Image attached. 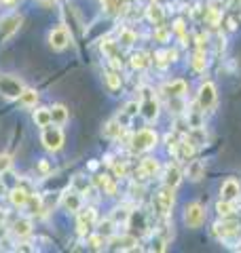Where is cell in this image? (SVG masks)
<instances>
[{
  "mask_svg": "<svg viewBox=\"0 0 241 253\" xmlns=\"http://www.w3.org/2000/svg\"><path fill=\"white\" fill-rule=\"evenodd\" d=\"M43 144L47 150H53V152H58V150L63 146V133L60 126H51V125H47L43 126Z\"/></svg>",
  "mask_w": 241,
  "mask_h": 253,
  "instance_id": "cell-2",
  "label": "cell"
},
{
  "mask_svg": "<svg viewBox=\"0 0 241 253\" xmlns=\"http://www.w3.org/2000/svg\"><path fill=\"white\" fill-rule=\"evenodd\" d=\"M203 221H205V209L201 207L199 203H192L184 209V224L188 228H192V230H195V228H201Z\"/></svg>",
  "mask_w": 241,
  "mask_h": 253,
  "instance_id": "cell-3",
  "label": "cell"
},
{
  "mask_svg": "<svg viewBox=\"0 0 241 253\" xmlns=\"http://www.w3.org/2000/svg\"><path fill=\"white\" fill-rule=\"evenodd\" d=\"M186 175L192 181H199L201 177L205 175V165H203V161H190L188 167H186Z\"/></svg>",
  "mask_w": 241,
  "mask_h": 253,
  "instance_id": "cell-16",
  "label": "cell"
},
{
  "mask_svg": "<svg viewBox=\"0 0 241 253\" xmlns=\"http://www.w3.org/2000/svg\"><path fill=\"white\" fill-rule=\"evenodd\" d=\"M172 207H174V188L165 186V188L157 194V211L161 213V215H167Z\"/></svg>",
  "mask_w": 241,
  "mask_h": 253,
  "instance_id": "cell-7",
  "label": "cell"
},
{
  "mask_svg": "<svg viewBox=\"0 0 241 253\" xmlns=\"http://www.w3.org/2000/svg\"><path fill=\"white\" fill-rule=\"evenodd\" d=\"M112 243H115V249H123V251H131L138 245V241L133 236H120V239H115Z\"/></svg>",
  "mask_w": 241,
  "mask_h": 253,
  "instance_id": "cell-22",
  "label": "cell"
},
{
  "mask_svg": "<svg viewBox=\"0 0 241 253\" xmlns=\"http://www.w3.org/2000/svg\"><path fill=\"white\" fill-rule=\"evenodd\" d=\"M119 41L123 42L125 46H129V44H133V41H135V34L131 30H120V36H119Z\"/></svg>",
  "mask_w": 241,
  "mask_h": 253,
  "instance_id": "cell-32",
  "label": "cell"
},
{
  "mask_svg": "<svg viewBox=\"0 0 241 253\" xmlns=\"http://www.w3.org/2000/svg\"><path fill=\"white\" fill-rule=\"evenodd\" d=\"M146 15H148V19H150L152 23H155V26H161V23H163V17H165L163 6H161V4H155V2H152V4L148 6Z\"/></svg>",
  "mask_w": 241,
  "mask_h": 253,
  "instance_id": "cell-20",
  "label": "cell"
},
{
  "mask_svg": "<svg viewBox=\"0 0 241 253\" xmlns=\"http://www.w3.org/2000/svg\"><path fill=\"white\" fill-rule=\"evenodd\" d=\"M197 41H199V51H205V46H207V38H205L203 34H199Z\"/></svg>",
  "mask_w": 241,
  "mask_h": 253,
  "instance_id": "cell-42",
  "label": "cell"
},
{
  "mask_svg": "<svg viewBox=\"0 0 241 253\" xmlns=\"http://www.w3.org/2000/svg\"><path fill=\"white\" fill-rule=\"evenodd\" d=\"M19 101L26 108H32V106H36V101H38V93L36 91H32V89H23L21 95H19Z\"/></svg>",
  "mask_w": 241,
  "mask_h": 253,
  "instance_id": "cell-23",
  "label": "cell"
},
{
  "mask_svg": "<svg viewBox=\"0 0 241 253\" xmlns=\"http://www.w3.org/2000/svg\"><path fill=\"white\" fill-rule=\"evenodd\" d=\"M4 192V184H2V179H0V194Z\"/></svg>",
  "mask_w": 241,
  "mask_h": 253,
  "instance_id": "cell-43",
  "label": "cell"
},
{
  "mask_svg": "<svg viewBox=\"0 0 241 253\" xmlns=\"http://www.w3.org/2000/svg\"><path fill=\"white\" fill-rule=\"evenodd\" d=\"M0 2H15V0H0Z\"/></svg>",
  "mask_w": 241,
  "mask_h": 253,
  "instance_id": "cell-44",
  "label": "cell"
},
{
  "mask_svg": "<svg viewBox=\"0 0 241 253\" xmlns=\"http://www.w3.org/2000/svg\"><path fill=\"white\" fill-rule=\"evenodd\" d=\"M197 104L201 110H210L216 104V86L212 83H203L197 95Z\"/></svg>",
  "mask_w": 241,
  "mask_h": 253,
  "instance_id": "cell-5",
  "label": "cell"
},
{
  "mask_svg": "<svg viewBox=\"0 0 241 253\" xmlns=\"http://www.w3.org/2000/svg\"><path fill=\"white\" fill-rule=\"evenodd\" d=\"M129 219V211L127 209H117V213H115V221L119 224V221H127Z\"/></svg>",
  "mask_w": 241,
  "mask_h": 253,
  "instance_id": "cell-36",
  "label": "cell"
},
{
  "mask_svg": "<svg viewBox=\"0 0 241 253\" xmlns=\"http://www.w3.org/2000/svg\"><path fill=\"white\" fill-rule=\"evenodd\" d=\"M95 219H98V215H95V209H91V207L89 209H80L78 211V234L85 236L93 228Z\"/></svg>",
  "mask_w": 241,
  "mask_h": 253,
  "instance_id": "cell-8",
  "label": "cell"
},
{
  "mask_svg": "<svg viewBox=\"0 0 241 253\" xmlns=\"http://www.w3.org/2000/svg\"><path fill=\"white\" fill-rule=\"evenodd\" d=\"M155 38L159 42H167L170 41V30H165L163 26H157L155 28Z\"/></svg>",
  "mask_w": 241,
  "mask_h": 253,
  "instance_id": "cell-33",
  "label": "cell"
},
{
  "mask_svg": "<svg viewBox=\"0 0 241 253\" xmlns=\"http://www.w3.org/2000/svg\"><path fill=\"white\" fill-rule=\"evenodd\" d=\"M38 171H40V173H49V171H51L49 163H47V161H40V163H38Z\"/></svg>",
  "mask_w": 241,
  "mask_h": 253,
  "instance_id": "cell-41",
  "label": "cell"
},
{
  "mask_svg": "<svg viewBox=\"0 0 241 253\" xmlns=\"http://www.w3.org/2000/svg\"><path fill=\"white\" fill-rule=\"evenodd\" d=\"M216 211L220 213L222 217H231L233 213H235V205H233V201H218V205H216Z\"/></svg>",
  "mask_w": 241,
  "mask_h": 253,
  "instance_id": "cell-25",
  "label": "cell"
},
{
  "mask_svg": "<svg viewBox=\"0 0 241 253\" xmlns=\"http://www.w3.org/2000/svg\"><path fill=\"white\" fill-rule=\"evenodd\" d=\"M180 179H182V173H180V169H178V165H167L165 167V173H163V181H165V186H170V188H178V184H180Z\"/></svg>",
  "mask_w": 241,
  "mask_h": 253,
  "instance_id": "cell-12",
  "label": "cell"
},
{
  "mask_svg": "<svg viewBox=\"0 0 241 253\" xmlns=\"http://www.w3.org/2000/svg\"><path fill=\"white\" fill-rule=\"evenodd\" d=\"M120 133H123V126H120L117 121H112L104 126V135L106 137H120Z\"/></svg>",
  "mask_w": 241,
  "mask_h": 253,
  "instance_id": "cell-28",
  "label": "cell"
},
{
  "mask_svg": "<svg viewBox=\"0 0 241 253\" xmlns=\"http://www.w3.org/2000/svg\"><path fill=\"white\" fill-rule=\"evenodd\" d=\"M165 93L170 95V97H182V95L186 93V83L180 81V78H176V81L165 84Z\"/></svg>",
  "mask_w": 241,
  "mask_h": 253,
  "instance_id": "cell-17",
  "label": "cell"
},
{
  "mask_svg": "<svg viewBox=\"0 0 241 253\" xmlns=\"http://www.w3.org/2000/svg\"><path fill=\"white\" fill-rule=\"evenodd\" d=\"M23 91V84L17 81V78H11V76H2L0 78V93L9 99H19V95Z\"/></svg>",
  "mask_w": 241,
  "mask_h": 253,
  "instance_id": "cell-4",
  "label": "cell"
},
{
  "mask_svg": "<svg viewBox=\"0 0 241 253\" xmlns=\"http://www.w3.org/2000/svg\"><path fill=\"white\" fill-rule=\"evenodd\" d=\"M26 207L30 209L28 213H38V211H43V201H40L36 194H30V199H28V203H26Z\"/></svg>",
  "mask_w": 241,
  "mask_h": 253,
  "instance_id": "cell-31",
  "label": "cell"
},
{
  "mask_svg": "<svg viewBox=\"0 0 241 253\" xmlns=\"http://www.w3.org/2000/svg\"><path fill=\"white\" fill-rule=\"evenodd\" d=\"M239 194H241V186H239V181L233 179V177H229L220 188V199L222 201H233L235 203L239 199Z\"/></svg>",
  "mask_w": 241,
  "mask_h": 253,
  "instance_id": "cell-10",
  "label": "cell"
},
{
  "mask_svg": "<svg viewBox=\"0 0 241 253\" xmlns=\"http://www.w3.org/2000/svg\"><path fill=\"white\" fill-rule=\"evenodd\" d=\"M11 232H13L15 236H19V239H23V236H28V234L32 232V221H30L28 217H21V219H17V221H15V224H13Z\"/></svg>",
  "mask_w": 241,
  "mask_h": 253,
  "instance_id": "cell-18",
  "label": "cell"
},
{
  "mask_svg": "<svg viewBox=\"0 0 241 253\" xmlns=\"http://www.w3.org/2000/svg\"><path fill=\"white\" fill-rule=\"evenodd\" d=\"M140 112H142V116L146 118L148 123L155 121L157 114H159V104L150 97V95H146V97H144V101H142V106H140Z\"/></svg>",
  "mask_w": 241,
  "mask_h": 253,
  "instance_id": "cell-13",
  "label": "cell"
},
{
  "mask_svg": "<svg viewBox=\"0 0 241 253\" xmlns=\"http://www.w3.org/2000/svg\"><path fill=\"white\" fill-rule=\"evenodd\" d=\"M237 224L235 221H227V219H222V224H216L214 226V232L218 239H231V236H235L239 230H237Z\"/></svg>",
  "mask_w": 241,
  "mask_h": 253,
  "instance_id": "cell-14",
  "label": "cell"
},
{
  "mask_svg": "<svg viewBox=\"0 0 241 253\" xmlns=\"http://www.w3.org/2000/svg\"><path fill=\"white\" fill-rule=\"evenodd\" d=\"M192 68L197 70V72H203L207 68V59H205V51H197L192 55Z\"/></svg>",
  "mask_w": 241,
  "mask_h": 253,
  "instance_id": "cell-27",
  "label": "cell"
},
{
  "mask_svg": "<svg viewBox=\"0 0 241 253\" xmlns=\"http://www.w3.org/2000/svg\"><path fill=\"white\" fill-rule=\"evenodd\" d=\"M68 121V110L63 106H53L51 108V123L55 125H63Z\"/></svg>",
  "mask_w": 241,
  "mask_h": 253,
  "instance_id": "cell-21",
  "label": "cell"
},
{
  "mask_svg": "<svg viewBox=\"0 0 241 253\" xmlns=\"http://www.w3.org/2000/svg\"><path fill=\"white\" fill-rule=\"evenodd\" d=\"M70 42V32L66 28H55L51 30V34H49V44H51V49L55 51H63L68 46Z\"/></svg>",
  "mask_w": 241,
  "mask_h": 253,
  "instance_id": "cell-6",
  "label": "cell"
},
{
  "mask_svg": "<svg viewBox=\"0 0 241 253\" xmlns=\"http://www.w3.org/2000/svg\"><path fill=\"white\" fill-rule=\"evenodd\" d=\"M146 63H148V59H146V55H144V53H135L133 57H131V66H133L135 70H138V68H144Z\"/></svg>",
  "mask_w": 241,
  "mask_h": 253,
  "instance_id": "cell-34",
  "label": "cell"
},
{
  "mask_svg": "<svg viewBox=\"0 0 241 253\" xmlns=\"http://www.w3.org/2000/svg\"><path fill=\"white\" fill-rule=\"evenodd\" d=\"M110 181V177L108 175H95V186H100V188H104Z\"/></svg>",
  "mask_w": 241,
  "mask_h": 253,
  "instance_id": "cell-39",
  "label": "cell"
},
{
  "mask_svg": "<svg viewBox=\"0 0 241 253\" xmlns=\"http://www.w3.org/2000/svg\"><path fill=\"white\" fill-rule=\"evenodd\" d=\"M9 167H11V156L9 154H0V175L9 171Z\"/></svg>",
  "mask_w": 241,
  "mask_h": 253,
  "instance_id": "cell-35",
  "label": "cell"
},
{
  "mask_svg": "<svg viewBox=\"0 0 241 253\" xmlns=\"http://www.w3.org/2000/svg\"><path fill=\"white\" fill-rule=\"evenodd\" d=\"M61 205H63V207H66L68 211L78 213V211H80V205H83V196H80V192H78L76 188L66 190V192L61 194Z\"/></svg>",
  "mask_w": 241,
  "mask_h": 253,
  "instance_id": "cell-9",
  "label": "cell"
},
{
  "mask_svg": "<svg viewBox=\"0 0 241 253\" xmlns=\"http://www.w3.org/2000/svg\"><path fill=\"white\" fill-rule=\"evenodd\" d=\"M87 243H89V247L91 249H104V247H106V243H108V239H106V236H104V234H93V236H89V241H87Z\"/></svg>",
  "mask_w": 241,
  "mask_h": 253,
  "instance_id": "cell-29",
  "label": "cell"
},
{
  "mask_svg": "<svg viewBox=\"0 0 241 253\" xmlns=\"http://www.w3.org/2000/svg\"><path fill=\"white\" fill-rule=\"evenodd\" d=\"M112 167H115V173H117L119 177H125V175H127V167H125V165L115 163V165H112Z\"/></svg>",
  "mask_w": 241,
  "mask_h": 253,
  "instance_id": "cell-37",
  "label": "cell"
},
{
  "mask_svg": "<svg viewBox=\"0 0 241 253\" xmlns=\"http://www.w3.org/2000/svg\"><path fill=\"white\" fill-rule=\"evenodd\" d=\"M174 30H176V32H178V34H180V38H182V41H184V23H182L180 19H178V21H176V23H174Z\"/></svg>",
  "mask_w": 241,
  "mask_h": 253,
  "instance_id": "cell-40",
  "label": "cell"
},
{
  "mask_svg": "<svg viewBox=\"0 0 241 253\" xmlns=\"http://www.w3.org/2000/svg\"><path fill=\"white\" fill-rule=\"evenodd\" d=\"M21 23V17L19 15H9V17H4L2 21H0V38H9L11 34H15Z\"/></svg>",
  "mask_w": 241,
  "mask_h": 253,
  "instance_id": "cell-11",
  "label": "cell"
},
{
  "mask_svg": "<svg viewBox=\"0 0 241 253\" xmlns=\"http://www.w3.org/2000/svg\"><path fill=\"white\" fill-rule=\"evenodd\" d=\"M102 51H106V53L110 55V57H115V44H112L110 41H106V42L102 44Z\"/></svg>",
  "mask_w": 241,
  "mask_h": 253,
  "instance_id": "cell-38",
  "label": "cell"
},
{
  "mask_svg": "<svg viewBox=\"0 0 241 253\" xmlns=\"http://www.w3.org/2000/svg\"><path fill=\"white\" fill-rule=\"evenodd\" d=\"M34 123L38 126H47V125H51V110H45V108H40L34 112Z\"/></svg>",
  "mask_w": 241,
  "mask_h": 253,
  "instance_id": "cell-24",
  "label": "cell"
},
{
  "mask_svg": "<svg viewBox=\"0 0 241 253\" xmlns=\"http://www.w3.org/2000/svg\"><path fill=\"white\" fill-rule=\"evenodd\" d=\"M140 173L146 177H155L159 173V163L155 161V158H144L142 161V167H140Z\"/></svg>",
  "mask_w": 241,
  "mask_h": 253,
  "instance_id": "cell-19",
  "label": "cell"
},
{
  "mask_svg": "<svg viewBox=\"0 0 241 253\" xmlns=\"http://www.w3.org/2000/svg\"><path fill=\"white\" fill-rule=\"evenodd\" d=\"M120 72H117V70H110V72H106V84L110 86L112 91H117V89H120Z\"/></svg>",
  "mask_w": 241,
  "mask_h": 253,
  "instance_id": "cell-26",
  "label": "cell"
},
{
  "mask_svg": "<svg viewBox=\"0 0 241 253\" xmlns=\"http://www.w3.org/2000/svg\"><path fill=\"white\" fill-rule=\"evenodd\" d=\"M9 199H11V203L15 205V207H26V203L30 199V192H28L26 188L17 186V188H13L11 192H9Z\"/></svg>",
  "mask_w": 241,
  "mask_h": 253,
  "instance_id": "cell-15",
  "label": "cell"
},
{
  "mask_svg": "<svg viewBox=\"0 0 241 253\" xmlns=\"http://www.w3.org/2000/svg\"><path fill=\"white\" fill-rule=\"evenodd\" d=\"M157 146V133L152 129H140L131 135V148L133 152H146V150Z\"/></svg>",
  "mask_w": 241,
  "mask_h": 253,
  "instance_id": "cell-1",
  "label": "cell"
},
{
  "mask_svg": "<svg viewBox=\"0 0 241 253\" xmlns=\"http://www.w3.org/2000/svg\"><path fill=\"white\" fill-rule=\"evenodd\" d=\"M115 226H117V221H115V219L102 221V224H100V234H104L106 239H110V236L115 234Z\"/></svg>",
  "mask_w": 241,
  "mask_h": 253,
  "instance_id": "cell-30",
  "label": "cell"
}]
</instances>
